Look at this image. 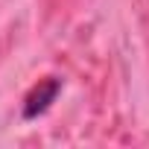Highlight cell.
<instances>
[{
    "instance_id": "cell-1",
    "label": "cell",
    "mask_w": 149,
    "mask_h": 149,
    "mask_svg": "<svg viewBox=\"0 0 149 149\" xmlns=\"http://www.w3.org/2000/svg\"><path fill=\"white\" fill-rule=\"evenodd\" d=\"M58 91H61V82H58V79H53V76L41 79V82L26 94V100H24V120H35L38 114H44V111L56 102Z\"/></svg>"
}]
</instances>
